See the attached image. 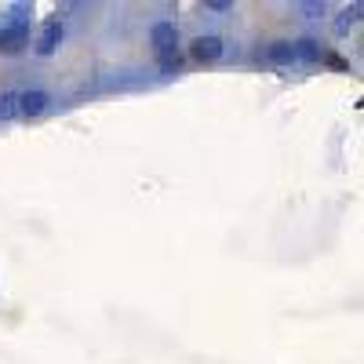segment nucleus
<instances>
[{
	"label": "nucleus",
	"instance_id": "nucleus-8",
	"mask_svg": "<svg viewBox=\"0 0 364 364\" xmlns=\"http://www.w3.org/2000/svg\"><path fill=\"white\" fill-rule=\"evenodd\" d=\"M157 63H161V70H164V73H171V70H178V66H182V55H178V51H164V55H157Z\"/></svg>",
	"mask_w": 364,
	"mask_h": 364
},
{
	"label": "nucleus",
	"instance_id": "nucleus-2",
	"mask_svg": "<svg viewBox=\"0 0 364 364\" xmlns=\"http://www.w3.org/2000/svg\"><path fill=\"white\" fill-rule=\"evenodd\" d=\"M223 51H226V44H223V37H215V33L197 37V41L190 44V55L197 58V63H215V58H223Z\"/></svg>",
	"mask_w": 364,
	"mask_h": 364
},
{
	"label": "nucleus",
	"instance_id": "nucleus-5",
	"mask_svg": "<svg viewBox=\"0 0 364 364\" xmlns=\"http://www.w3.org/2000/svg\"><path fill=\"white\" fill-rule=\"evenodd\" d=\"M154 48H157V55L175 51V22H157L154 26Z\"/></svg>",
	"mask_w": 364,
	"mask_h": 364
},
{
	"label": "nucleus",
	"instance_id": "nucleus-6",
	"mask_svg": "<svg viewBox=\"0 0 364 364\" xmlns=\"http://www.w3.org/2000/svg\"><path fill=\"white\" fill-rule=\"evenodd\" d=\"M266 58H273V63H291L295 44H273V48H266Z\"/></svg>",
	"mask_w": 364,
	"mask_h": 364
},
{
	"label": "nucleus",
	"instance_id": "nucleus-1",
	"mask_svg": "<svg viewBox=\"0 0 364 364\" xmlns=\"http://www.w3.org/2000/svg\"><path fill=\"white\" fill-rule=\"evenodd\" d=\"M26 44H29V18L18 15L0 29V55H18L26 51Z\"/></svg>",
	"mask_w": 364,
	"mask_h": 364
},
{
	"label": "nucleus",
	"instance_id": "nucleus-7",
	"mask_svg": "<svg viewBox=\"0 0 364 364\" xmlns=\"http://www.w3.org/2000/svg\"><path fill=\"white\" fill-rule=\"evenodd\" d=\"M18 113V91H8V95H0V120H8Z\"/></svg>",
	"mask_w": 364,
	"mask_h": 364
},
{
	"label": "nucleus",
	"instance_id": "nucleus-3",
	"mask_svg": "<svg viewBox=\"0 0 364 364\" xmlns=\"http://www.w3.org/2000/svg\"><path fill=\"white\" fill-rule=\"evenodd\" d=\"M48 102H51V95H48V91H41V87L18 91V113H22V117H41V113L48 109Z\"/></svg>",
	"mask_w": 364,
	"mask_h": 364
},
{
	"label": "nucleus",
	"instance_id": "nucleus-4",
	"mask_svg": "<svg viewBox=\"0 0 364 364\" xmlns=\"http://www.w3.org/2000/svg\"><path fill=\"white\" fill-rule=\"evenodd\" d=\"M58 41H63V18H48L44 29H41V41H37V55H55Z\"/></svg>",
	"mask_w": 364,
	"mask_h": 364
}]
</instances>
